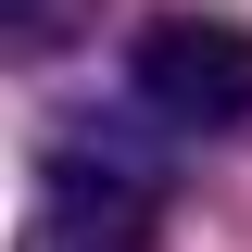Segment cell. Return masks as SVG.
I'll return each mask as SVG.
<instances>
[{
  "mask_svg": "<svg viewBox=\"0 0 252 252\" xmlns=\"http://www.w3.org/2000/svg\"><path fill=\"white\" fill-rule=\"evenodd\" d=\"M13 252H152V240H114V227H89V215H63V202H38Z\"/></svg>",
  "mask_w": 252,
  "mask_h": 252,
  "instance_id": "cell-3",
  "label": "cell"
},
{
  "mask_svg": "<svg viewBox=\"0 0 252 252\" xmlns=\"http://www.w3.org/2000/svg\"><path fill=\"white\" fill-rule=\"evenodd\" d=\"M126 101H139L164 139H227V126H252V26H227V13H152L139 51H126Z\"/></svg>",
  "mask_w": 252,
  "mask_h": 252,
  "instance_id": "cell-2",
  "label": "cell"
},
{
  "mask_svg": "<svg viewBox=\"0 0 252 252\" xmlns=\"http://www.w3.org/2000/svg\"><path fill=\"white\" fill-rule=\"evenodd\" d=\"M38 202L114 227V240H152L164 202H177V139H164L139 101H126V114H63L51 152H38Z\"/></svg>",
  "mask_w": 252,
  "mask_h": 252,
  "instance_id": "cell-1",
  "label": "cell"
},
{
  "mask_svg": "<svg viewBox=\"0 0 252 252\" xmlns=\"http://www.w3.org/2000/svg\"><path fill=\"white\" fill-rule=\"evenodd\" d=\"M63 13H76V0H0V38H13V51H51Z\"/></svg>",
  "mask_w": 252,
  "mask_h": 252,
  "instance_id": "cell-4",
  "label": "cell"
}]
</instances>
